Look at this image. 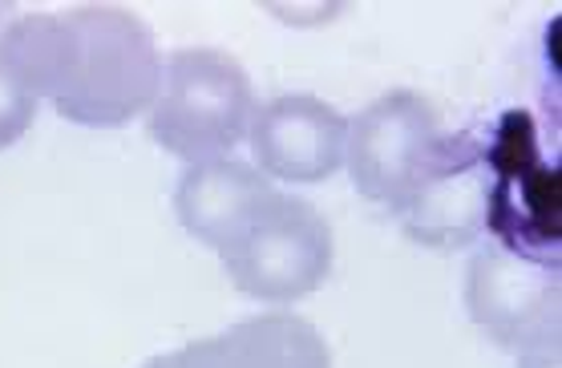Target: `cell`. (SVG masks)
Masks as SVG:
<instances>
[{"label":"cell","mask_w":562,"mask_h":368,"mask_svg":"<svg viewBox=\"0 0 562 368\" xmlns=\"http://www.w3.org/2000/svg\"><path fill=\"white\" fill-rule=\"evenodd\" d=\"M441 142L437 110L413 89L384 93L348 122L345 163L369 203L401 211Z\"/></svg>","instance_id":"5"},{"label":"cell","mask_w":562,"mask_h":368,"mask_svg":"<svg viewBox=\"0 0 562 368\" xmlns=\"http://www.w3.org/2000/svg\"><path fill=\"white\" fill-rule=\"evenodd\" d=\"M256 89L223 49H179L162 62V89L150 105V138L182 163H215L247 138Z\"/></svg>","instance_id":"2"},{"label":"cell","mask_w":562,"mask_h":368,"mask_svg":"<svg viewBox=\"0 0 562 368\" xmlns=\"http://www.w3.org/2000/svg\"><path fill=\"white\" fill-rule=\"evenodd\" d=\"M223 255L231 283L259 304H295L328 280L336 243L307 199L276 191Z\"/></svg>","instance_id":"3"},{"label":"cell","mask_w":562,"mask_h":368,"mask_svg":"<svg viewBox=\"0 0 562 368\" xmlns=\"http://www.w3.org/2000/svg\"><path fill=\"white\" fill-rule=\"evenodd\" d=\"M162 368H333L328 341L295 312H263L162 353Z\"/></svg>","instance_id":"8"},{"label":"cell","mask_w":562,"mask_h":368,"mask_svg":"<svg viewBox=\"0 0 562 368\" xmlns=\"http://www.w3.org/2000/svg\"><path fill=\"white\" fill-rule=\"evenodd\" d=\"M247 142L263 178L324 182L345 166L348 118L312 93H283L276 102L256 105Z\"/></svg>","instance_id":"7"},{"label":"cell","mask_w":562,"mask_h":368,"mask_svg":"<svg viewBox=\"0 0 562 368\" xmlns=\"http://www.w3.org/2000/svg\"><path fill=\"white\" fill-rule=\"evenodd\" d=\"M271 194H276L271 178L259 175L251 163L215 158V163L187 166L175 191V211L194 239L215 252H227Z\"/></svg>","instance_id":"9"},{"label":"cell","mask_w":562,"mask_h":368,"mask_svg":"<svg viewBox=\"0 0 562 368\" xmlns=\"http://www.w3.org/2000/svg\"><path fill=\"white\" fill-rule=\"evenodd\" d=\"M74 57V25L61 13H25L13 16V25L0 37V65L33 93V98H57Z\"/></svg>","instance_id":"10"},{"label":"cell","mask_w":562,"mask_h":368,"mask_svg":"<svg viewBox=\"0 0 562 368\" xmlns=\"http://www.w3.org/2000/svg\"><path fill=\"white\" fill-rule=\"evenodd\" d=\"M396 215L422 247H470L494 219V166L470 138H441Z\"/></svg>","instance_id":"6"},{"label":"cell","mask_w":562,"mask_h":368,"mask_svg":"<svg viewBox=\"0 0 562 368\" xmlns=\"http://www.w3.org/2000/svg\"><path fill=\"white\" fill-rule=\"evenodd\" d=\"M559 267L518 252L510 243H482L465 271V308L490 341L526 353L542 341H559Z\"/></svg>","instance_id":"4"},{"label":"cell","mask_w":562,"mask_h":368,"mask_svg":"<svg viewBox=\"0 0 562 368\" xmlns=\"http://www.w3.org/2000/svg\"><path fill=\"white\" fill-rule=\"evenodd\" d=\"M65 16L74 25V57L53 110L93 130L146 114L162 89V53L146 21L122 4H77Z\"/></svg>","instance_id":"1"},{"label":"cell","mask_w":562,"mask_h":368,"mask_svg":"<svg viewBox=\"0 0 562 368\" xmlns=\"http://www.w3.org/2000/svg\"><path fill=\"white\" fill-rule=\"evenodd\" d=\"M9 25H13V4H0V37H4Z\"/></svg>","instance_id":"13"},{"label":"cell","mask_w":562,"mask_h":368,"mask_svg":"<svg viewBox=\"0 0 562 368\" xmlns=\"http://www.w3.org/2000/svg\"><path fill=\"white\" fill-rule=\"evenodd\" d=\"M518 356H522V365L518 368H559V341H542Z\"/></svg>","instance_id":"12"},{"label":"cell","mask_w":562,"mask_h":368,"mask_svg":"<svg viewBox=\"0 0 562 368\" xmlns=\"http://www.w3.org/2000/svg\"><path fill=\"white\" fill-rule=\"evenodd\" d=\"M37 114V98L0 65V150H9L25 138Z\"/></svg>","instance_id":"11"}]
</instances>
